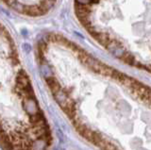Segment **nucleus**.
Instances as JSON below:
<instances>
[{
	"label": "nucleus",
	"instance_id": "nucleus-1",
	"mask_svg": "<svg viewBox=\"0 0 151 150\" xmlns=\"http://www.w3.org/2000/svg\"><path fill=\"white\" fill-rule=\"evenodd\" d=\"M97 146L101 150H119L114 144H111V142H109V141H107L106 139H104V138L98 143Z\"/></svg>",
	"mask_w": 151,
	"mask_h": 150
}]
</instances>
